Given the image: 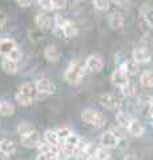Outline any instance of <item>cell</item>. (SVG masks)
Segmentation results:
<instances>
[{
  "mask_svg": "<svg viewBox=\"0 0 153 160\" xmlns=\"http://www.w3.org/2000/svg\"><path fill=\"white\" fill-rule=\"evenodd\" d=\"M15 100L17 102L19 106L22 107H28L39 100V92L36 91L35 86L29 83H24L20 86L19 91L15 93Z\"/></svg>",
  "mask_w": 153,
  "mask_h": 160,
  "instance_id": "1",
  "label": "cell"
},
{
  "mask_svg": "<svg viewBox=\"0 0 153 160\" xmlns=\"http://www.w3.org/2000/svg\"><path fill=\"white\" fill-rule=\"evenodd\" d=\"M85 64H83L79 60H72L69 63V66L67 67L65 72H64V79L68 84H79L83 80L84 75H85Z\"/></svg>",
  "mask_w": 153,
  "mask_h": 160,
  "instance_id": "2",
  "label": "cell"
},
{
  "mask_svg": "<svg viewBox=\"0 0 153 160\" xmlns=\"http://www.w3.org/2000/svg\"><path fill=\"white\" fill-rule=\"evenodd\" d=\"M81 119L88 126H92L95 128H101L105 124V116L100 111L93 108H87L81 112Z\"/></svg>",
  "mask_w": 153,
  "mask_h": 160,
  "instance_id": "3",
  "label": "cell"
},
{
  "mask_svg": "<svg viewBox=\"0 0 153 160\" xmlns=\"http://www.w3.org/2000/svg\"><path fill=\"white\" fill-rule=\"evenodd\" d=\"M98 102L105 109H111V111H121L122 107V100L113 93H103L98 98Z\"/></svg>",
  "mask_w": 153,
  "mask_h": 160,
  "instance_id": "4",
  "label": "cell"
},
{
  "mask_svg": "<svg viewBox=\"0 0 153 160\" xmlns=\"http://www.w3.org/2000/svg\"><path fill=\"white\" fill-rule=\"evenodd\" d=\"M85 69L91 73H98L104 68V59L100 53H92L85 59Z\"/></svg>",
  "mask_w": 153,
  "mask_h": 160,
  "instance_id": "5",
  "label": "cell"
},
{
  "mask_svg": "<svg viewBox=\"0 0 153 160\" xmlns=\"http://www.w3.org/2000/svg\"><path fill=\"white\" fill-rule=\"evenodd\" d=\"M132 60L139 64V66L148 64V63H151V60H152V53L149 49L145 47H137L132 51Z\"/></svg>",
  "mask_w": 153,
  "mask_h": 160,
  "instance_id": "6",
  "label": "cell"
},
{
  "mask_svg": "<svg viewBox=\"0 0 153 160\" xmlns=\"http://www.w3.org/2000/svg\"><path fill=\"white\" fill-rule=\"evenodd\" d=\"M35 88L39 93H41L43 96H48L55 92V86L48 78H40L37 79V82L35 83Z\"/></svg>",
  "mask_w": 153,
  "mask_h": 160,
  "instance_id": "7",
  "label": "cell"
},
{
  "mask_svg": "<svg viewBox=\"0 0 153 160\" xmlns=\"http://www.w3.org/2000/svg\"><path fill=\"white\" fill-rule=\"evenodd\" d=\"M41 143V138L36 129L26 136H20V144L26 148H37L39 144Z\"/></svg>",
  "mask_w": 153,
  "mask_h": 160,
  "instance_id": "8",
  "label": "cell"
},
{
  "mask_svg": "<svg viewBox=\"0 0 153 160\" xmlns=\"http://www.w3.org/2000/svg\"><path fill=\"white\" fill-rule=\"evenodd\" d=\"M111 82L115 87L122 88L128 82H129V76H128L125 72H122L120 68H117L111 73Z\"/></svg>",
  "mask_w": 153,
  "mask_h": 160,
  "instance_id": "9",
  "label": "cell"
},
{
  "mask_svg": "<svg viewBox=\"0 0 153 160\" xmlns=\"http://www.w3.org/2000/svg\"><path fill=\"white\" fill-rule=\"evenodd\" d=\"M118 143H120V140H118L111 131H107V132H104L100 136V146L105 147L108 149L116 148L118 146Z\"/></svg>",
  "mask_w": 153,
  "mask_h": 160,
  "instance_id": "10",
  "label": "cell"
},
{
  "mask_svg": "<svg viewBox=\"0 0 153 160\" xmlns=\"http://www.w3.org/2000/svg\"><path fill=\"white\" fill-rule=\"evenodd\" d=\"M16 48H19V47H17V43L15 42L13 39H11V38L0 39V55H3L4 58L8 56V55Z\"/></svg>",
  "mask_w": 153,
  "mask_h": 160,
  "instance_id": "11",
  "label": "cell"
},
{
  "mask_svg": "<svg viewBox=\"0 0 153 160\" xmlns=\"http://www.w3.org/2000/svg\"><path fill=\"white\" fill-rule=\"evenodd\" d=\"M127 131L129 132L132 136L140 138V136H142V135H144V132H145V126L140 122L139 119H135V118H133L132 122L129 123V126H128V128H127Z\"/></svg>",
  "mask_w": 153,
  "mask_h": 160,
  "instance_id": "12",
  "label": "cell"
},
{
  "mask_svg": "<svg viewBox=\"0 0 153 160\" xmlns=\"http://www.w3.org/2000/svg\"><path fill=\"white\" fill-rule=\"evenodd\" d=\"M118 68H120L122 72H125L128 76H135V75H137L140 72L139 64L135 63L133 60H124V62L120 64V67Z\"/></svg>",
  "mask_w": 153,
  "mask_h": 160,
  "instance_id": "13",
  "label": "cell"
},
{
  "mask_svg": "<svg viewBox=\"0 0 153 160\" xmlns=\"http://www.w3.org/2000/svg\"><path fill=\"white\" fill-rule=\"evenodd\" d=\"M35 23L40 29H49L52 26V19H51V16H48L47 12H41V13L36 15Z\"/></svg>",
  "mask_w": 153,
  "mask_h": 160,
  "instance_id": "14",
  "label": "cell"
},
{
  "mask_svg": "<svg viewBox=\"0 0 153 160\" xmlns=\"http://www.w3.org/2000/svg\"><path fill=\"white\" fill-rule=\"evenodd\" d=\"M124 13L120 11H115L109 16V26L113 29H121L124 27Z\"/></svg>",
  "mask_w": 153,
  "mask_h": 160,
  "instance_id": "15",
  "label": "cell"
},
{
  "mask_svg": "<svg viewBox=\"0 0 153 160\" xmlns=\"http://www.w3.org/2000/svg\"><path fill=\"white\" fill-rule=\"evenodd\" d=\"M89 146H91V143H87L81 139V142L77 144V147L75 148V151H73V158L75 159H83V160L85 158H88Z\"/></svg>",
  "mask_w": 153,
  "mask_h": 160,
  "instance_id": "16",
  "label": "cell"
},
{
  "mask_svg": "<svg viewBox=\"0 0 153 160\" xmlns=\"http://www.w3.org/2000/svg\"><path fill=\"white\" fill-rule=\"evenodd\" d=\"M44 58L51 63H56V62H59V59H60V51H59V48L56 46H53V44L47 46L45 49H44Z\"/></svg>",
  "mask_w": 153,
  "mask_h": 160,
  "instance_id": "17",
  "label": "cell"
},
{
  "mask_svg": "<svg viewBox=\"0 0 153 160\" xmlns=\"http://www.w3.org/2000/svg\"><path fill=\"white\" fill-rule=\"evenodd\" d=\"M17 144L11 139H2L0 140V151H3L4 153H7L8 156H11L16 152Z\"/></svg>",
  "mask_w": 153,
  "mask_h": 160,
  "instance_id": "18",
  "label": "cell"
},
{
  "mask_svg": "<svg viewBox=\"0 0 153 160\" xmlns=\"http://www.w3.org/2000/svg\"><path fill=\"white\" fill-rule=\"evenodd\" d=\"M0 67H2L3 72L7 73V75H15V73H17V71H19V64L16 62L9 60V59H3Z\"/></svg>",
  "mask_w": 153,
  "mask_h": 160,
  "instance_id": "19",
  "label": "cell"
},
{
  "mask_svg": "<svg viewBox=\"0 0 153 160\" xmlns=\"http://www.w3.org/2000/svg\"><path fill=\"white\" fill-rule=\"evenodd\" d=\"M39 153H52V155H59L60 153V147L59 146H53V144H49L47 142H43L39 144L37 147Z\"/></svg>",
  "mask_w": 153,
  "mask_h": 160,
  "instance_id": "20",
  "label": "cell"
},
{
  "mask_svg": "<svg viewBox=\"0 0 153 160\" xmlns=\"http://www.w3.org/2000/svg\"><path fill=\"white\" fill-rule=\"evenodd\" d=\"M63 31L65 38H75L76 35L79 33V29L76 27V24L72 22V20H64V24H63Z\"/></svg>",
  "mask_w": 153,
  "mask_h": 160,
  "instance_id": "21",
  "label": "cell"
},
{
  "mask_svg": "<svg viewBox=\"0 0 153 160\" xmlns=\"http://www.w3.org/2000/svg\"><path fill=\"white\" fill-rule=\"evenodd\" d=\"M132 116L129 113H127L124 111H117L116 113V124L117 126H120L122 128H128V126H129V123L132 122Z\"/></svg>",
  "mask_w": 153,
  "mask_h": 160,
  "instance_id": "22",
  "label": "cell"
},
{
  "mask_svg": "<svg viewBox=\"0 0 153 160\" xmlns=\"http://www.w3.org/2000/svg\"><path fill=\"white\" fill-rule=\"evenodd\" d=\"M16 111L15 106L11 102H7V100H0V115L2 116H12Z\"/></svg>",
  "mask_w": 153,
  "mask_h": 160,
  "instance_id": "23",
  "label": "cell"
},
{
  "mask_svg": "<svg viewBox=\"0 0 153 160\" xmlns=\"http://www.w3.org/2000/svg\"><path fill=\"white\" fill-rule=\"evenodd\" d=\"M44 142L53 144V146H59V147L61 146V142L57 136V131H55V129H47L44 132Z\"/></svg>",
  "mask_w": 153,
  "mask_h": 160,
  "instance_id": "24",
  "label": "cell"
},
{
  "mask_svg": "<svg viewBox=\"0 0 153 160\" xmlns=\"http://www.w3.org/2000/svg\"><path fill=\"white\" fill-rule=\"evenodd\" d=\"M140 84L144 88H153V72L144 71L140 75Z\"/></svg>",
  "mask_w": 153,
  "mask_h": 160,
  "instance_id": "25",
  "label": "cell"
},
{
  "mask_svg": "<svg viewBox=\"0 0 153 160\" xmlns=\"http://www.w3.org/2000/svg\"><path fill=\"white\" fill-rule=\"evenodd\" d=\"M33 131H35V127H33L31 123H28V122H22L17 126V133L20 135V136H26V135L31 133Z\"/></svg>",
  "mask_w": 153,
  "mask_h": 160,
  "instance_id": "26",
  "label": "cell"
},
{
  "mask_svg": "<svg viewBox=\"0 0 153 160\" xmlns=\"http://www.w3.org/2000/svg\"><path fill=\"white\" fill-rule=\"evenodd\" d=\"M96 160H111V149L105 147H97L96 153H95Z\"/></svg>",
  "mask_w": 153,
  "mask_h": 160,
  "instance_id": "27",
  "label": "cell"
},
{
  "mask_svg": "<svg viewBox=\"0 0 153 160\" xmlns=\"http://www.w3.org/2000/svg\"><path fill=\"white\" fill-rule=\"evenodd\" d=\"M121 89V93L124 95V96H127V98H131V96H133V95L136 93V84L132 82V80H129L127 84L122 88H120Z\"/></svg>",
  "mask_w": 153,
  "mask_h": 160,
  "instance_id": "28",
  "label": "cell"
},
{
  "mask_svg": "<svg viewBox=\"0 0 153 160\" xmlns=\"http://www.w3.org/2000/svg\"><path fill=\"white\" fill-rule=\"evenodd\" d=\"M56 131H57V136H59V139H60L61 144L65 142V140L73 133V132H72V129H71L69 127H60L59 129H56Z\"/></svg>",
  "mask_w": 153,
  "mask_h": 160,
  "instance_id": "29",
  "label": "cell"
},
{
  "mask_svg": "<svg viewBox=\"0 0 153 160\" xmlns=\"http://www.w3.org/2000/svg\"><path fill=\"white\" fill-rule=\"evenodd\" d=\"M93 6L97 11H108L111 7V0H93Z\"/></svg>",
  "mask_w": 153,
  "mask_h": 160,
  "instance_id": "30",
  "label": "cell"
},
{
  "mask_svg": "<svg viewBox=\"0 0 153 160\" xmlns=\"http://www.w3.org/2000/svg\"><path fill=\"white\" fill-rule=\"evenodd\" d=\"M124 129H125V128H122V127H120V126H117V124H116V126H113V127L109 129V131H111L113 135H115V136H116L118 140H122V139L125 138Z\"/></svg>",
  "mask_w": 153,
  "mask_h": 160,
  "instance_id": "31",
  "label": "cell"
},
{
  "mask_svg": "<svg viewBox=\"0 0 153 160\" xmlns=\"http://www.w3.org/2000/svg\"><path fill=\"white\" fill-rule=\"evenodd\" d=\"M23 56V53H22V49L20 48H16V49H13V51L8 55V56H6L4 59H9V60H12V62H16L19 63L20 62V59Z\"/></svg>",
  "mask_w": 153,
  "mask_h": 160,
  "instance_id": "32",
  "label": "cell"
},
{
  "mask_svg": "<svg viewBox=\"0 0 153 160\" xmlns=\"http://www.w3.org/2000/svg\"><path fill=\"white\" fill-rule=\"evenodd\" d=\"M37 4L41 9H44L45 12L48 11H52L53 7H52V0H37Z\"/></svg>",
  "mask_w": 153,
  "mask_h": 160,
  "instance_id": "33",
  "label": "cell"
},
{
  "mask_svg": "<svg viewBox=\"0 0 153 160\" xmlns=\"http://www.w3.org/2000/svg\"><path fill=\"white\" fill-rule=\"evenodd\" d=\"M36 160H59L57 155H52V153H39Z\"/></svg>",
  "mask_w": 153,
  "mask_h": 160,
  "instance_id": "34",
  "label": "cell"
},
{
  "mask_svg": "<svg viewBox=\"0 0 153 160\" xmlns=\"http://www.w3.org/2000/svg\"><path fill=\"white\" fill-rule=\"evenodd\" d=\"M67 6V0H52L53 9H63Z\"/></svg>",
  "mask_w": 153,
  "mask_h": 160,
  "instance_id": "35",
  "label": "cell"
},
{
  "mask_svg": "<svg viewBox=\"0 0 153 160\" xmlns=\"http://www.w3.org/2000/svg\"><path fill=\"white\" fill-rule=\"evenodd\" d=\"M7 20H8L7 13H6V12H3V11H0V29H3V28H4V26L7 24Z\"/></svg>",
  "mask_w": 153,
  "mask_h": 160,
  "instance_id": "36",
  "label": "cell"
},
{
  "mask_svg": "<svg viewBox=\"0 0 153 160\" xmlns=\"http://www.w3.org/2000/svg\"><path fill=\"white\" fill-rule=\"evenodd\" d=\"M31 2H32V0H16L17 6H19V7H23V8L31 6Z\"/></svg>",
  "mask_w": 153,
  "mask_h": 160,
  "instance_id": "37",
  "label": "cell"
},
{
  "mask_svg": "<svg viewBox=\"0 0 153 160\" xmlns=\"http://www.w3.org/2000/svg\"><path fill=\"white\" fill-rule=\"evenodd\" d=\"M124 160H139V158H137L136 155H133V153H127L124 156Z\"/></svg>",
  "mask_w": 153,
  "mask_h": 160,
  "instance_id": "38",
  "label": "cell"
},
{
  "mask_svg": "<svg viewBox=\"0 0 153 160\" xmlns=\"http://www.w3.org/2000/svg\"><path fill=\"white\" fill-rule=\"evenodd\" d=\"M9 159V156L7 153H4L3 151H0V160H8Z\"/></svg>",
  "mask_w": 153,
  "mask_h": 160,
  "instance_id": "39",
  "label": "cell"
},
{
  "mask_svg": "<svg viewBox=\"0 0 153 160\" xmlns=\"http://www.w3.org/2000/svg\"><path fill=\"white\" fill-rule=\"evenodd\" d=\"M149 112H151V116L153 118V98L151 99V102H149Z\"/></svg>",
  "mask_w": 153,
  "mask_h": 160,
  "instance_id": "40",
  "label": "cell"
},
{
  "mask_svg": "<svg viewBox=\"0 0 153 160\" xmlns=\"http://www.w3.org/2000/svg\"><path fill=\"white\" fill-rule=\"evenodd\" d=\"M111 2H112V3H115V4H120L122 0H111Z\"/></svg>",
  "mask_w": 153,
  "mask_h": 160,
  "instance_id": "41",
  "label": "cell"
},
{
  "mask_svg": "<svg viewBox=\"0 0 153 160\" xmlns=\"http://www.w3.org/2000/svg\"><path fill=\"white\" fill-rule=\"evenodd\" d=\"M84 160H96V158L95 156H89V158H85Z\"/></svg>",
  "mask_w": 153,
  "mask_h": 160,
  "instance_id": "42",
  "label": "cell"
}]
</instances>
